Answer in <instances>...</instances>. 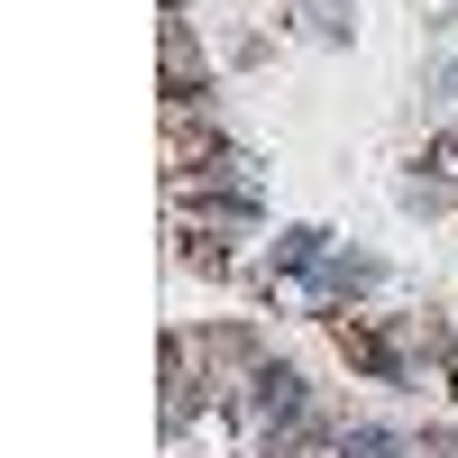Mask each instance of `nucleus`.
Instances as JSON below:
<instances>
[{
    "label": "nucleus",
    "mask_w": 458,
    "mask_h": 458,
    "mask_svg": "<svg viewBox=\"0 0 458 458\" xmlns=\"http://www.w3.org/2000/svg\"><path fill=\"white\" fill-rule=\"evenodd\" d=\"M339 458H403L394 431H358V440H339Z\"/></svg>",
    "instance_id": "obj_1"
}]
</instances>
